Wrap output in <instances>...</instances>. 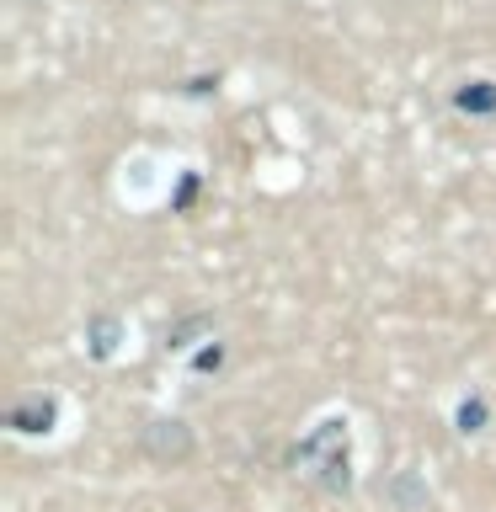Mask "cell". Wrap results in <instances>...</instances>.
Returning a JSON list of instances; mask_svg holds the SVG:
<instances>
[{
	"mask_svg": "<svg viewBox=\"0 0 496 512\" xmlns=\"http://www.w3.org/2000/svg\"><path fill=\"white\" fill-rule=\"evenodd\" d=\"M294 464H304V475H315L326 491H347V422H320L299 443Z\"/></svg>",
	"mask_w": 496,
	"mask_h": 512,
	"instance_id": "obj_1",
	"label": "cell"
},
{
	"mask_svg": "<svg viewBox=\"0 0 496 512\" xmlns=\"http://www.w3.org/2000/svg\"><path fill=\"white\" fill-rule=\"evenodd\" d=\"M448 102H454V112H464V118H496V80H486V75L459 80Z\"/></svg>",
	"mask_w": 496,
	"mask_h": 512,
	"instance_id": "obj_2",
	"label": "cell"
},
{
	"mask_svg": "<svg viewBox=\"0 0 496 512\" xmlns=\"http://www.w3.org/2000/svg\"><path fill=\"white\" fill-rule=\"evenodd\" d=\"M11 427H16V432H48V427H54V400H48V395H27V400H16Z\"/></svg>",
	"mask_w": 496,
	"mask_h": 512,
	"instance_id": "obj_3",
	"label": "cell"
}]
</instances>
